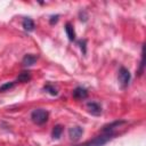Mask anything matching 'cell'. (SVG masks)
I'll use <instances>...</instances> for the list:
<instances>
[{
	"label": "cell",
	"instance_id": "obj_1",
	"mask_svg": "<svg viewBox=\"0 0 146 146\" xmlns=\"http://www.w3.org/2000/svg\"><path fill=\"white\" fill-rule=\"evenodd\" d=\"M114 132H102L100 135L94 137L90 140H87L83 144L76 145V146H104L106 143H108L113 137H114Z\"/></svg>",
	"mask_w": 146,
	"mask_h": 146
},
{
	"label": "cell",
	"instance_id": "obj_2",
	"mask_svg": "<svg viewBox=\"0 0 146 146\" xmlns=\"http://www.w3.org/2000/svg\"><path fill=\"white\" fill-rule=\"evenodd\" d=\"M48 117H49V113L47 110H43V108H36L31 113L32 121L39 125L46 123L48 121Z\"/></svg>",
	"mask_w": 146,
	"mask_h": 146
},
{
	"label": "cell",
	"instance_id": "obj_3",
	"mask_svg": "<svg viewBox=\"0 0 146 146\" xmlns=\"http://www.w3.org/2000/svg\"><path fill=\"white\" fill-rule=\"evenodd\" d=\"M117 79H119V83L122 88H127L129 82H130V79H131V75H130V72L128 68L125 67H120L119 70V74H117Z\"/></svg>",
	"mask_w": 146,
	"mask_h": 146
},
{
	"label": "cell",
	"instance_id": "obj_4",
	"mask_svg": "<svg viewBox=\"0 0 146 146\" xmlns=\"http://www.w3.org/2000/svg\"><path fill=\"white\" fill-rule=\"evenodd\" d=\"M82 135H83V129L79 125H74L68 129V137L72 141H78Z\"/></svg>",
	"mask_w": 146,
	"mask_h": 146
},
{
	"label": "cell",
	"instance_id": "obj_5",
	"mask_svg": "<svg viewBox=\"0 0 146 146\" xmlns=\"http://www.w3.org/2000/svg\"><path fill=\"white\" fill-rule=\"evenodd\" d=\"M87 110L91 115H95V116H99L102 114V106L96 102L87 103Z\"/></svg>",
	"mask_w": 146,
	"mask_h": 146
},
{
	"label": "cell",
	"instance_id": "obj_6",
	"mask_svg": "<svg viewBox=\"0 0 146 146\" xmlns=\"http://www.w3.org/2000/svg\"><path fill=\"white\" fill-rule=\"evenodd\" d=\"M72 95H73V97H74L75 99H86V98L88 97V91H87V89L83 88V87H76V88L73 90Z\"/></svg>",
	"mask_w": 146,
	"mask_h": 146
},
{
	"label": "cell",
	"instance_id": "obj_7",
	"mask_svg": "<svg viewBox=\"0 0 146 146\" xmlns=\"http://www.w3.org/2000/svg\"><path fill=\"white\" fill-rule=\"evenodd\" d=\"M36 59H38V56H35V55H33V54H26V55L23 57L22 63H23L24 66H32L33 64H35Z\"/></svg>",
	"mask_w": 146,
	"mask_h": 146
},
{
	"label": "cell",
	"instance_id": "obj_8",
	"mask_svg": "<svg viewBox=\"0 0 146 146\" xmlns=\"http://www.w3.org/2000/svg\"><path fill=\"white\" fill-rule=\"evenodd\" d=\"M22 26H23V29H24L26 32H32V31L34 30V27H35L34 22H33L31 18H29V17H26V18L23 19Z\"/></svg>",
	"mask_w": 146,
	"mask_h": 146
},
{
	"label": "cell",
	"instance_id": "obj_9",
	"mask_svg": "<svg viewBox=\"0 0 146 146\" xmlns=\"http://www.w3.org/2000/svg\"><path fill=\"white\" fill-rule=\"evenodd\" d=\"M65 32H66V35H67L70 41H74L75 40V31H74L73 25L70 22L65 24Z\"/></svg>",
	"mask_w": 146,
	"mask_h": 146
},
{
	"label": "cell",
	"instance_id": "obj_10",
	"mask_svg": "<svg viewBox=\"0 0 146 146\" xmlns=\"http://www.w3.org/2000/svg\"><path fill=\"white\" fill-rule=\"evenodd\" d=\"M63 133V127L60 124H56L54 128H52V131H51V137L54 139H59L60 136Z\"/></svg>",
	"mask_w": 146,
	"mask_h": 146
},
{
	"label": "cell",
	"instance_id": "obj_11",
	"mask_svg": "<svg viewBox=\"0 0 146 146\" xmlns=\"http://www.w3.org/2000/svg\"><path fill=\"white\" fill-rule=\"evenodd\" d=\"M30 80H31V73H30L29 71H23V72L19 73L18 76H17V81H18V82L25 83V82H29Z\"/></svg>",
	"mask_w": 146,
	"mask_h": 146
},
{
	"label": "cell",
	"instance_id": "obj_12",
	"mask_svg": "<svg viewBox=\"0 0 146 146\" xmlns=\"http://www.w3.org/2000/svg\"><path fill=\"white\" fill-rule=\"evenodd\" d=\"M43 90H46V91H47L48 94H50L51 96H57V95H58V90H57V88H56L55 86H52L51 83H47V84H44Z\"/></svg>",
	"mask_w": 146,
	"mask_h": 146
},
{
	"label": "cell",
	"instance_id": "obj_13",
	"mask_svg": "<svg viewBox=\"0 0 146 146\" xmlns=\"http://www.w3.org/2000/svg\"><path fill=\"white\" fill-rule=\"evenodd\" d=\"M14 86H15V82H6V83H3V84L0 86V92H3V91L9 90V89H11Z\"/></svg>",
	"mask_w": 146,
	"mask_h": 146
},
{
	"label": "cell",
	"instance_id": "obj_14",
	"mask_svg": "<svg viewBox=\"0 0 146 146\" xmlns=\"http://www.w3.org/2000/svg\"><path fill=\"white\" fill-rule=\"evenodd\" d=\"M58 18H59V15H52V16L49 18V23H50L51 25H54V24H56V23L58 22Z\"/></svg>",
	"mask_w": 146,
	"mask_h": 146
},
{
	"label": "cell",
	"instance_id": "obj_15",
	"mask_svg": "<svg viewBox=\"0 0 146 146\" xmlns=\"http://www.w3.org/2000/svg\"><path fill=\"white\" fill-rule=\"evenodd\" d=\"M78 43H79V46H80V48H81L82 52H83V54H86V43H87V41H86V40H80Z\"/></svg>",
	"mask_w": 146,
	"mask_h": 146
},
{
	"label": "cell",
	"instance_id": "obj_16",
	"mask_svg": "<svg viewBox=\"0 0 146 146\" xmlns=\"http://www.w3.org/2000/svg\"><path fill=\"white\" fill-rule=\"evenodd\" d=\"M144 72V56H141V60H140V66H139V71L137 72L138 73V76H140Z\"/></svg>",
	"mask_w": 146,
	"mask_h": 146
}]
</instances>
